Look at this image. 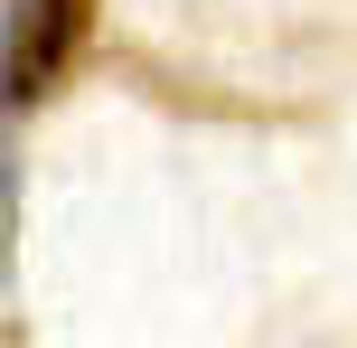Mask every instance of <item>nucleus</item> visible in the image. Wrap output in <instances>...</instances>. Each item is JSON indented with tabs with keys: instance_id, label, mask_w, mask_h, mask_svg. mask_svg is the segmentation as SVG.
<instances>
[{
	"instance_id": "nucleus-1",
	"label": "nucleus",
	"mask_w": 357,
	"mask_h": 348,
	"mask_svg": "<svg viewBox=\"0 0 357 348\" xmlns=\"http://www.w3.org/2000/svg\"><path fill=\"white\" fill-rule=\"evenodd\" d=\"M94 38V0H10L0 19V104H38V94L66 85V66Z\"/></svg>"
},
{
	"instance_id": "nucleus-2",
	"label": "nucleus",
	"mask_w": 357,
	"mask_h": 348,
	"mask_svg": "<svg viewBox=\"0 0 357 348\" xmlns=\"http://www.w3.org/2000/svg\"><path fill=\"white\" fill-rule=\"evenodd\" d=\"M10 255H19V151L0 132V292H10Z\"/></svg>"
}]
</instances>
